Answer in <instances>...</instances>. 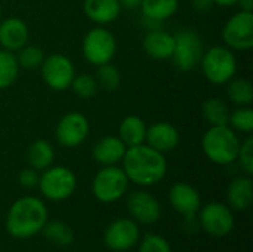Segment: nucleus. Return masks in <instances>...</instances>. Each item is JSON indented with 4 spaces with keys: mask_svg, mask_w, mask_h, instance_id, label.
Here are the masks:
<instances>
[{
    "mask_svg": "<svg viewBox=\"0 0 253 252\" xmlns=\"http://www.w3.org/2000/svg\"><path fill=\"white\" fill-rule=\"evenodd\" d=\"M138 241L139 227L129 218H119L113 221L104 233V242L113 251H127Z\"/></svg>",
    "mask_w": 253,
    "mask_h": 252,
    "instance_id": "13",
    "label": "nucleus"
},
{
    "mask_svg": "<svg viewBox=\"0 0 253 252\" xmlns=\"http://www.w3.org/2000/svg\"><path fill=\"white\" fill-rule=\"evenodd\" d=\"M127 209L133 220L142 224H153L160 218L159 201L145 190L132 192L127 198Z\"/></svg>",
    "mask_w": 253,
    "mask_h": 252,
    "instance_id": "14",
    "label": "nucleus"
},
{
    "mask_svg": "<svg viewBox=\"0 0 253 252\" xmlns=\"http://www.w3.org/2000/svg\"><path fill=\"white\" fill-rule=\"evenodd\" d=\"M213 3L222 7H231L237 4V0H213Z\"/></svg>",
    "mask_w": 253,
    "mask_h": 252,
    "instance_id": "39",
    "label": "nucleus"
},
{
    "mask_svg": "<svg viewBox=\"0 0 253 252\" xmlns=\"http://www.w3.org/2000/svg\"><path fill=\"white\" fill-rule=\"evenodd\" d=\"M76 175L65 166H49L39 178V187L44 198L49 201H65L76 190Z\"/></svg>",
    "mask_w": 253,
    "mask_h": 252,
    "instance_id": "7",
    "label": "nucleus"
},
{
    "mask_svg": "<svg viewBox=\"0 0 253 252\" xmlns=\"http://www.w3.org/2000/svg\"><path fill=\"white\" fill-rule=\"evenodd\" d=\"M119 3H120V7H123V9L135 10V9L141 7L142 0H119Z\"/></svg>",
    "mask_w": 253,
    "mask_h": 252,
    "instance_id": "37",
    "label": "nucleus"
},
{
    "mask_svg": "<svg viewBox=\"0 0 253 252\" xmlns=\"http://www.w3.org/2000/svg\"><path fill=\"white\" fill-rule=\"evenodd\" d=\"M123 171L129 181L138 186H154L160 183L168 171V163L163 153L148 144L127 147L122 159Z\"/></svg>",
    "mask_w": 253,
    "mask_h": 252,
    "instance_id": "1",
    "label": "nucleus"
},
{
    "mask_svg": "<svg viewBox=\"0 0 253 252\" xmlns=\"http://www.w3.org/2000/svg\"><path fill=\"white\" fill-rule=\"evenodd\" d=\"M169 201L173 209L184 215L187 220L194 218L200 209V196L199 192L187 183H175L169 192Z\"/></svg>",
    "mask_w": 253,
    "mask_h": 252,
    "instance_id": "15",
    "label": "nucleus"
},
{
    "mask_svg": "<svg viewBox=\"0 0 253 252\" xmlns=\"http://www.w3.org/2000/svg\"><path fill=\"white\" fill-rule=\"evenodd\" d=\"M237 160L242 166V169L246 172V175H252L253 172V138L249 137L240 144L239 149V154H237Z\"/></svg>",
    "mask_w": 253,
    "mask_h": 252,
    "instance_id": "33",
    "label": "nucleus"
},
{
    "mask_svg": "<svg viewBox=\"0 0 253 252\" xmlns=\"http://www.w3.org/2000/svg\"><path fill=\"white\" fill-rule=\"evenodd\" d=\"M240 138L228 125L211 126L202 138V149L206 157L216 165H231L237 160Z\"/></svg>",
    "mask_w": 253,
    "mask_h": 252,
    "instance_id": "3",
    "label": "nucleus"
},
{
    "mask_svg": "<svg viewBox=\"0 0 253 252\" xmlns=\"http://www.w3.org/2000/svg\"><path fill=\"white\" fill-rule=\"evenodd\" d=\"M116 50L117 42L114 34L102 25L89 30L83 37L82 53L84 59L95 67L111 62L116 55Z\"/></svg>",
    "mask_w": 253,
    "mask_h": 252,
    "instance_id": "6",
    "label": "nucleus"
},
{
    "mask_svg": "<svg viewBox=\"0 0 253 252\" xmlns=\"http://www.w3.org/2000/svg\"><path fill=\"white\" fill-rule=\"evenodd\" d=\"M191 6L199 13H208L213 6V0H191Z\"/></svg>",
    "mask_w": 253,
    "mask_h": 252,
    "instance_id": "36",
    "label": "nucleus"
},
{
    "mask_svg": "<svg viewBox=\"0 0 253 252\" xmlns=\"http://www.w3.org/2000/svg\"><path fill=\"white\" fill-rule=\"evenodd\" d=\"M225 46L234 50H248L253 46V13L240 10L234 13L222 28Z\"/></svg>",
    "mask_w": 253,
    "mask_h": 252,
    "instance_id": "9",
    "label": "nucleus"
},
{
    "mask_svg": "<svg viewBox=\"0 0 253 252\" xmlns=\"http://www.w3.org/2000/svg\"><path fill=\"white\" fill-rule=\"evenodd\" d=\"M19 73V64L16 55L10 50L0 49V89L12 86Z\"/></svg>",
    "mask_w": 253,
    "mask_h": 252,
    "instance_id": "28",
    "label": "nucleus"
},
{
    "mask_svg": "<svg viewBox=\"0 0 253 252\" xmlns=\"http://www.w3.org/2000/svg\"><path fill=\"white\" fill-rule=\"evenodd\" d=\"M30 30L21 18H6L0 21V46L6 50L15 52L28 43Z\"/></svg>",
    "mask_w": 253,
    "mask_h": 252,
    "instance_id": "16",
    "label": "nucleus"
},
{
    "mask_svg": "<svg viewBox=\"0 0 253 252\" xmlns=\"http://www.w3.org/2000/svg\"><path fill=\"white\" fill-rule=\"evenodd\" d=\"M145 135H147V125L139 116L130 114L122 119L117 129V137L123 141L126 147L144 144Z\"/></svg>",
    "mask_w": 253,
    "mask_h": 252,
    "instance_id": "22",
    "label": "nucleus"
},
{
    "mask_svg": "<svg viewBox=\"0 0 253 252\" xmlns=\"http://www.w3.org/2000/svg\"><path fill=\"white\" fill-rule=\"evenodd\" d=\"M16 59H18L19 67L33 70V68H37V67L42 65V62L44 59V55H43V50L39 46L27 43L25 46H22L18 50Z\"/></svg>",
    "mask_w": 253,
    "mask_h": 252,
    "instance_id": "32",
    "label": "nucleus"
},
{
    "mask_svg": "<svg viewBox=\"0 0 253 252\" xmlns=\"http://www.w3.org/2000/svg\"><path fill=\"white\" fill-rule=\"evenodd\" d=\"M139 252H172V250L165 238L157 235H147L139 245Z\"/></svg>",
    "mask_w": 253,
    "mask_h": 252,
    "instance_id": "34",
    "label": "nucleus"
},
{
    "mask_svg": "<svg viewBox=\"0 0 253 252\" xmlns=\"http://www.w3.org/2000/svg\"><path fill=\"white\" fill-rule=\"evenodd\" d=\"M237 6H240V10H253V0H237Z\"/></svg>",
    "mask_w": 253,
    "mask_h": 252,
    "instance_id": "38",
    "label": "nucleus"
},
{
    "mask_svg": "<svg viewBox=\"0 0 253 252\" xmlns=\"http://www.w3.org/2000/svg\"><path fill=\"white\" fill-rule=\"evenodd\" d=\"M95 77H96V82H98L99 88H102L105 91H116L120 86V82H122L120 70L116 65H113L111 62L99 65Z\"/></svg>",
    "mask_w": 253,
    "mask_h": 252,
    "instance_id": "30",
    "label": "nucleus"
},
{
    "mask_svg": "<svg viewBox=\"0 0 253 252\" xmlns=\"http://www.w3.org/2000/svg\"><path fill=\"white\" fill-rule=\"evenodd\" d=\"M129 180L125 174V171L116 165L104 166L101 168L92 181V192L93 196L104 202L111 203L119 201L125 192L127 190Z\"/></svg>",
    "mask_w": 253,
    "mask_h": 252,
    "instance_id": "8",
    "label": "nucleus"
},
{
    "mask_svg": "<svg viewBox=\"0 0 253 252\" xmlns=\"http://www.w3.org/2000/svg\"><path fill=\"white\" fill-rule=\"evenodd\" d=\"M40 70L44 83L53 91L68 89L76 76L74 64L68 56L62 53H53L46 56L40 65Z\"/></svg>",
    "mask_w": 253,
    "mask_h": 252,
    "instance_id": "10",
    "label": "nucleus"
},
{
    "mask_svg": "<svg viewBox=\"0 0 253 252\" xmlns=\"http://www.w3.org/2000/svg\"><path fill=\"white\" fill-rule=\"evenodd\" d=\"M227 95L237 107H249L253 101V86L248 79L239 77L227 82Z\"/></svg>",
    "mask_w": 253,
    "mask_h": 252,
    "instance_id": "26",
    "label": "nucleus"
},
{
    "mask_svg": "<svg viewBox=\"0 0 253 252\" xmlns=\"http://www.w3.org/2000/svg\"><path fill=\"white\" fill-rule=\"evenodd\" d=\"M199 223L206 230V233L222 238L230 235L234 229V215L230 206L218 202H211L200 209Z\"/></svg>",
    "mask_w": 253,
    "mask_h": 252,
    "instance_id": "12",
    "label": "nucleus"
},
{
    "mask_svg": "<svg viewBox=\"0 0 253 252\" xmlns=\"http://www.w3.org/2000/svg\"><path fill=\"white\" fill-rule=\"evenodd\" d=\"M178 4V0H142L139 9L142 12V18L163 22L176 13Z\"/></svg>",
    "mask_w": 253,
    "mask_h": 252,
    "instance_id": "24",
    "label": "nucleus"
},
{
    "mask_svg": "<svg viewBox=\"0 0 253 252\" xmlns=\"http://www.w3.org/2000/svg\"><path fill=\"white\" fill-rule=\"evenodd\" d=\"M47 221V208L39 198L22 196L16 199L6 217L7 232L18 239H27L44 227Z\"/></svg>",
    "mask_w": 253,
    "mask_h": 252,
    "instance_id": "2",
    "label": "nucleus"
},
{
    "mask_svg": "<svg viewBox=\"0 0 253 252\" xmlns=\"http://www.w3.org/2000/svg\"><path fill=\"white\" fill-rule=\"evenodd\" d=\"M200 67L208 82L212 85H225L234 77L237 71V61L233 49L222 45H215L205 50Z\"/></svg>",
    "mask_w": 253,
    "mask_h": 252,
    "instance_id": "4",
    "label": "nucleus"
},
{
    "mask_svg": "<svg viewBox=\"0 0 253 252\" xmlns=\"http://www.w3.org/2000/svg\"><path fill=\"white\" fill-rule=\"evenodd\" d=\"M175 48L172 53V61L175 67L182 71H191L200 65L202 56L205 53L203 39L193 28H182L173 34Z\"/></svg>",
    "mask_w": 253,
    "mask_h": 252,
    "instance_id": "5",
    "label": "nucleus"
},
{
    "mask_svg": "<svg viewBox=\"0 0 253 252\" xmlns=\"http://www.w3.org/2000/svg\"><path fill=\"white\" fill-rule=\"evenodd\" d=\"M0 21H1V4H0Z\"/></svg>",
    "mask_w": 253,
    "mask_h": 252,
    "instance_id": "40",
    "label": "nucleus"
},
{
    "mask_svg": "<svg viewBox=\"0 0 253 252\" xmlns=\"http://www.w3.org/2000/svg\"><path fill=\"white\" fill-rule=\"evenodd\" d=\"M253 198V183L251 175L234 178L227 189L228 206L234 211H246Z\"/></svg>",
    "mask_w": 253,
    "mask_h": 252,
    "instance_id": "21",
    "label": "nucleus"
},
{
    "mask_svg": "<svg viewBox=\"0 0 253 252\" xmlns=\"http://www.w3.org/2000/svg\"><path fill=\"white\" fill-rule=\"evenodd\" d=\"M42 232H43L44 238L56 247H68L74 241L73 229L70 226H67L65 223L58 221V220L46 221Z\"/></svg>",
    "mask_w": 253,
    "mask_h": 252,
    "instance_id": "27",
    "label": "nucleus"
},
{
    "mask_svg": "<svg viewBox=\"0 0 253 252\" xmlns=\"http://www.w3.org/2000/svg\"><path fill=\"white\" fill-rule=\"evenodd\" d=\"M55 159V150L53 146L43 138H39L33 141L27 150V162L30 168L36 171H44L49 166H52Z\"/></svg>",
    "mask_w": 253,
    "mask_h": 252,
    "instance_id": "23",
    "label": "nucleus"
},
{
    "mask_svg": "<svg viewBox=\"0 0 253 252\" xmlns=\"http://www.w3.org/2000/svg\"><path fill=\"white\" fill-rule=\"evenodd\" d=\"M173 48H175L173 34L162 28H154L148 31L142 40V49L151 59L156 61L170 59L173 53Z\"/></svg>",
    "mask_w": 253,
    "mask_h": 252,
    "instance_id": "17",
    "label": "nucleus"
},
{
    "mask_svg": "<svg viewBox=\"0 0 253 252\" xmlns=\"http://www.w3.org/2000/svg\"><path fill=\"white\" fill-rule=\"evenodd\" d=\"M126 146L117 135H107L98 140L92 149V156L95 162H98L102 166H110V165H117L122 162Z\"/></svg>",
    "mask_w": 253,
    "mask_h": 252,
    "instance_id": "19",
    "label": "nucleus"
},
{
    "mask_svg": "<svg viewBox=\"0 0 253 252\" xmlns=\"http://www.w3.org/2000/svg\"><path fill=\"white\" fill-rule=\"evenodd\" d=\"M39 171L33 169V168H25L19 172V184L25 189H33L39 184Z\"/></svg>",
    "mask_w": 253,
    "mask_h": 252,
    "instance_id": "35",
    "label": "nucleus"
},
{
    "mask_svg": "<svg viewBox=\"0 0 253 252\" xmlns=\"http://www.w3.org/2000/svg\"><path fill=\"white\" fill-rule=\"evenodd\" d=\"M145 141L150 147L156 149L157 151L166 153L178 147L181 141V135L173 125L168 122H157L153 123L150 128H147Z\"/></svg>",
    "mask_w": 253,
    "mask_h": 252,
    "instance_id": "18",
    "label": "nucleus"
},
{
    "mask_svg": "<svg viewBox=\"0 0 253 252\" xmlns=\"http://www.w3.org/2000/svg\"><path fill=\"white\" fill-rule=\"evenodd\" d=\"M228 126L236 132L251 134L253 131V110L249 107H239L233 113H230Z\"/></svg>",
    "mask_w": 253,
    "mask_h": 252,
    "instance_id": "31",
    "label": "nucleus"
},
{
    "mask_svg": "<svg viewBox=\"0 0 253 252\" xmlns=\"http://www.w3.org/2000/svg\"><path fill=\"white\" fill-rule=\"evenodd\" d=\"M83 10L92 22L105 25L117 19L122 7L119 0H84Z\"/></svg>",
    "mask_w": 253,
    "mask_h": 252,
    "instance_id": "20",
    "label": "nucleus"
},
{
    "mask_svg": "<svg viewBox=\"0 0 253 252\" xmlns=\"http://www.w3.org/2000/svg\"><path fill=\"white\" fill-rule=\"evenodd\" d=\"M202 114L203 119L211 125V126H221V125H228L230 119V108L227 102L218 97H211L203 101L202 104Z\"/></svg>",
    "mask_w": 253,
    "mask_h": 252,
    "instance_id": "25",
    "label": "nucleus"
},
{
    "mask_svg": "<svg viewBox=\"0 0 253 252\" xmlns=\"http://www.w3.org/2000/svg\"><path fill=\"white\" fill-rule=\"evenodd\" d=\"M70 88L73 89V92L82 98V100H89L92 97L96 95L98 89H99V85L96 82V77L92 76V74H87V73H80V74H76Z\"/></svg>",
    "mask_w": 253,
    "mask_h": 252,
    "instance_id": "29",
    "label": "nucleus"
},
{
    "mask_svg": "<svg viewBox=\"0 0 253 252\" xmlns=\"http://www.w3.org/2000/svg\"><path fill=\"white\" fill-rule=\"evenodd\" d=\"M89 132H90V125L87 117L82 113L71 111L64 114L58 120L55 137L62 147L73 149L83 144L89 137Z\"/></svg>",
    "mask_w": 253,
    "mask_h": 252,
    "instance_id": "11",
    "label": "nucleus"
}]
</instances>
